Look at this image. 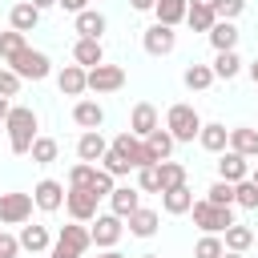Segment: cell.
I'll return each instance as SVG.
<instances>
[{
	"mask_svg": "<svg viewBox=\"0 0 258 258\" xmlns=\"http://www.w3.org/2000/svg\"><path fill=\"white\" fill-rule=\"evenodd\" d=\"M28 4H32V8H36V12H44V8H52V4H56V0H28Z\"/></svg>",
	"mask_w": 258,
	"mask_h": 258,
	"instance_id": "cell-51",
	"label": "cell"
},
{
	"mask_svg": "<svg viewBox=\"0 0 258 258\" xmlns=\"http://www.w3.org/2000/svg\"><path fill=\"white\" fill-rule=\"evenodd\" d=\"M73 60L81 64V69H97V64H105V48H101V40H77L73 44Z\"/></svg>",
	"mask_w": 258,
	"mask_h": 258,
	"instance_id": "cell-18",
	"label": "cell"
},
{
	"mask_svg": "<svg viewBox=\"0 0 258 258\" xmlns=\"http://www.w3.org/2000/svg\"><path fill=\"white\" fill-rule=\"evenodd\" d=\"M113 181H117V177H109L105 169H97V173H93V185H89V189H93L97 198H109V194H113Z\"/></svg>",
	"mask_w": 258,
	"mask_h": 258,
	"instance_id": "cell-44",
	"label": "cell"
},
{
	"mask_svg": "<svg viewBox=\"0 0 258 258\" xmlns=\"http://www.w3.org/2000/svg\"><path fill=\"white\" fill-rule=\"evenodd\" d=\"M56 8H64V12H73V16H77V12H85V8H89V0H56Z\"/></svg>",
	"mask_w": 258,
	"mask_h": 258,
	"instance_id": "cell-47",
	"label": "cell"
},
{
	"mask_svg": "<svg viewBox=\"0 0 258 258\" xmlns=\"http://www.w3.org/2000/svg\"><path fill=\"white\" fill-rule=\"evenodd\" d=\"M101 169H105V173H109V177H125V173H129V169H133V165H129V161H125V157H117V153H113V149H109V153H105V157H101Z\"/></svg>",
	"mask_w": 258,
	"mask_h": 258,
	"instance_id": "cell-42",
	"label": "cell"
},
{
	"mask_svg": "<svg viewBox=\"0 0 258 258\" xmlns=\"http://www.w3.org/2000/svg\"><path fill=\"white\" fill-rule=\"evenodd\" d=\"M121 85H125V69H121V64L85 69V89H93V93H117Z\"/></svg>",
	"mask_w": 258,
	"mask_h": 258,
	"instance_id": "cell-5",
	"label": "cell"
},
{
	"mask_svg": "<svg viewBox=\"0 0 258 258\" xmlns=\"http://www.w3.org/2000/svg\"><path fill=\"white\" fill-rule=\"evenodd\" d=\"M230 149H234V153H242L246 161H250V157H258V129H250V125L230 129Z\"/></svg>",
	"mask_w": 258,
	"mask_h": 258,
	"instance_id": "cell-20",
	"label": "cell"
},
{
	"mask_svg": "<svg viewBox=\"0 0 258 258\" xmlns=\"http://www.w3.org/2000/svg\"><path fill=\"white\" fill-rule=\"evenodd\" d=\"M32 206H36V210H44V214H56V210L64 206V185H60V181H52V177L36 181V189H32Z\"/></svg>",
	"mask_w": 258,
	"mask_h": 258,
	"instance_id": "cell-12",
	"label": "cell"
},
{
	"mask_svg": "<svg viewBox=\"0 0 258 258\" xmlns=\"http://www.w3.org/2000/svg\"><path fill=\"white\" fill-rule=\"evenodd\" d=\"M109 206H113V214L125 222L133 210H141V189H133V185H113V194H109Z\"/></svg>",
	"mask_w": 258,
	"mask_h": 258,
	"instance_id": "cell-16",
	"label": "cell"
},
{
	"mask_svg": "<svg viewBox=\"0 0 258 258\" xmlns=\"http://www.w3.org/2000/svg\"><path fill=\"white\" fill-rule=\"evenodd\" d=\"M73 20H77V32H81L85 40H101V32H105V16H101L97 8H85V12H77Z\"/></svg>",
	"mask_w": 258,
	"mask_h": 258,
	"instance_id": "cell-28",
	"label": "cell"
},
{
	"mask_svg": "<svg viewBox=\"0 0 258 258\" xmlns=\"http://www.w3.org/2000/svg\"><path fill=\"white\" fill-rule=\"evenodd\" d=\"M157 181H161V194L185 185V165H181V161H161V165H157Z\"/></svg>",
	"mask_w": 258,
	"mask_h": 258,
	"instance_id": "cell-33",
	"label": "cell"
},
{
	"mask_svg": "<svg viewBox=\"0 0 258 258\" xmlns=\"http://www.w3.org/2000/svg\"><path fill=\"white\" fill-rule=\"evenodd\" d=\"M56 89H60L64 97H81V93H85V69H81V64H64V69L56 73Z\"/></svg>",
	"mask_w": 258,
	"mask_h": 258,
	"instance_id": "cell-22",
	"label": "cell"
},
{
	"mask_svg": "<svg viewBox=\"0 0 258 258\" xmlns=\"http://www.w3.org/2000/svg\"><path fill=\"white\" fill-rule=\"evenodd\" d=\"M189 214H194V226H198L202 234H226V230L234 226V210H230V206L194 202V206H189Z\"/></svg>",
	"mask_w": 258,
	"mask_h": 258,
	"instance_id": "cell-3",
	"label": "cell"
},
{
	"mask_svg": "<svg viewBox=\"0 0 258 258\" xmlns=\"http://www.w3.org/2000/svg\"><path fill=\"white\" fill-rule=\"evenodd\" d=\"M222 254H226V246H222L218 234H202L198 246H194V258H222Z\"/></svg>",
	"mask_w": 258,
	"mask_h": 258,
	"instance_id": "cell-37",
	"label": "cell"
},
{
	"mask_svg": "<svg viewBox=\"0 0 258 258\" xmlns=\"http://www.w3.org/2000/svg\"><path fill=\"white\" fill-rule=\"evenodd\" d=\"M16 242H20V250H32V254H40V250H48L52 246V238H48V230L44 226H20V234H16Z\"/></svg>",
	"mask_w": 258,
	"mask_h": 258,
	"instance_id": "cell-24",
	"label": "cell"
},
{
	"mask_svg": "<svg viewBox=\"0 0 258 258\" xmlns=\"http://www.w3.org/2000/svg\"><path fill=\"white\" fill-rule=\"evenodd\" d=\"M129 4H133L137 12H153V4H157V0H129Z\"/></svg>",
	"mask_w": 258,
	"mask_h": 258,
	"instance_id": "cell-49",
	"label": "cell"
},
{
	"mask_svg": "<svg viewBox=\"0 0 258 258\" xmlns=\"http://www.w3.org/2000/svg\"><path fill=\"white\" fill-rule=\"evenodd\" d=\"M202 202H210V206H234V185L230 181H214Z\"/></svg>",
	"mask_w": 258,
	"mask_h": 258,
	"instance_id": "cell-39",
	"label": "cell"
},
{
	"mask_svg": "<svg viewBox=\"0 0 258 258\" xmlns=\"http://www.w3.org/2000/svg\"><path fill=\"white\" fill-rule=\"evenodd\" d=\"M8 69H12L20 81H44V77L52 73V60H48L40 48H24L16 60H8Z\"/></svg>",
	"mask_w": 258,
	"mask_h": 258,
	"instance_id": "cell-4",
	"label": "cell"
},
{
	"mask_svg": "<svg viewBox=\"0 0 258 258\" xmlns=\"http://www.w3.org/2000/svg\"><path fill=\"white\" fill-rule=\"evenodd\" d=\"M32 218V194H0V222L4 226H24Z\"/></svg>",
	"mask_w": 258,
	"mask_h": 258,
	"instance_id": "cell-7",
	"label": "cell"
},
{
	"mask_svg": "<svg viewBox=\"0 0 258 258\" xmlns=\"http://www.w3.org/2000/svg\"><path fill=\"white\" fill-rule=\"evenodd\" d=\"M242 8H246V0H214V16L218 20H230V24L242 16Z\"/></svg>",
	"mask_w": 258,
	"mask_h": 258,
	"instance_id": "cell-41",
	"label": "cell"
},
{
	"mask_svg": "<svg viewBox=\"0 0 258 258\" xmlns=\"http://www.w3.org/2000/svg\"><path fill=\"white\" fill-rule=\"evenodd\" d=\"M28 153H32V161H36V165H48V161H56V153H60V145H56L52 137H36Z\"/></svg>",
	"mask_w": 258,
	"mask_h": 258,
	"instance_id": "cell-36",
	"label": "cell"
},
{
	"mask_svg": "<svg viewBox=\"0 0 258 258\" xmlns=\"http://www.w3.org/2000/svg\"><path fill=\"white\" fill-rule=\"evenodd\" d=\"M141 44H145V52H149V56H169V52L177 48V32H173V28H165V24H149V28H145V36H141Z\"/></svg>",
	"mask_w": 258,
	"mask_h": 258,
	"instance_id": "cell-10",
	"label": "cell"
},
{
	"mask_svg": "<svg viewBox=\"0 0 258 258\" xmlns=\"http://www.w3.org/2000/svg\"><path fill=\"white\" fill-rule=\"evenodd\" d=\"M28 48V40H24V32H16V28H8V32H0V64H8V60H16L20 52Z\"/></svg>",
	"mask_w": 258,
	"mask_h": 258,
	"instance_id": "cell-31",
	"label": "cell"
},
{
	"mask_svg": "<svg viewBox=\"0 0 258 258\" xmlns=\"http://www.w3.org/2000/svg\"><path fill=\"white\" fill-rule=\"evenodd\" d=\"M97 202H101V198H97L93 189H64V210H69L73 222H81V226L97 218Z\"/></svg>",
	"mask_w": 258,
	"mask_h": 258,
	"instance_id": "cell-9",
	"label": "cell"
},
{
	"mask_svg": "<svg viewBox=\"0 0 258 258\" xmlns=\"http://www.w3.org/2000/svg\"><path fill=\"white\" fill-rule=\"evenodd\" d=\"M48 258H81V254L69 250V246H60V242H52V246H48Z\"/></svg>",
	"mask_w": 258,
	"mask_h": 258,
	"instance_id": "cell-48",
	"label": "cell"
},
{
	"mask_svg": "<svg viewBox=\"0 0 258 258\" xmlns=\"http://www.w3.org/2000/svg\"><path fill=\"white\" fill-rule=\"evenodd\" d=\"M141 258H161V254H141Z\"/></svg>",
	"mask_w": 258,
	"mask_h": 258,
	"instance_id": "cell-57",
	"label": "cell"
},
{
	"mask_svg": "<svg viewBox=\"0 0 258 258\" xmlns=\"http://www.w3.org/2000/svg\"><path fill=\"white\" fill-rule=\"evenodd\" d=\"M20 93V77L12 69H0V97H16Z\"/></svg>",
	"mask_w": 258,
	"mask_h": 258,
	"instance_id": "cell-45",
	"label": "cell"
},
{
	"mask_svg": "<svg viewBox=\"0 0 258 258\" xmlns=\"http://www.w3.org/2000/svg\"><path fill=\"white\" fill-rule=\"evenodd\" d=\"M121 234H125V222H121L117 214H97V222L89 226V238H93V246H101V250H113V246L121 242Z\"/></svg>",
	"mask_w": 258,
	"mask_h": 258,
	"instance_id": "cell-6",
	"label": "cell"
},
{
	"mask_svg": "<svg viewBox=\"0 0 258 258\" xmlns=\"http://www.w3.org/2000/svg\"><path fill=\"white\" fill-rule=\"evenodd\" d=\"M105 153H109V141L101 137V129H89V133H81V141H77V157H81L85 165H97Z\"/></svg>",
	"mask_w": 258,
	"mask_h": 258,
	"instance_id": "cell-15",
	"label": "cell"
},
{
	"mask_svg": "<svg viewBox=\"0 0 258 258\" xmlns=\"http://www.w3.org/2000/svg\"><path fill=\"white\" fill-rule=\"evenodd\" d=\"M181 81H185V89L202 93V89H210V85H214V69H210V64H189V69L181 73Z\"/></svg>",
	"mask_w": 258,
	"mask_h": 258,
	"instance_id": "cell-35",
	"label": "cell"
},
{
	"mask_svg": "<svg viewBox=\"0 0 258 258\" xmlns=\"http://www.w3.org/2000/svg\"><path fill=\"white\" fill-rule=\"evenodd\" d=\"M185 24H189L194 32H210V28L218 24V16H214V8H202V4H189V8H185Z\"/></svg>",
	"mask_w": 258,
	"mask_h": 258,
	"instance_id": "cell-34",
	"label": "cell"
},
{
	"mask_svg": "<svg viewBox=\"0 0 258 258\" xmlns=\"http://www.w3.org/2000/svg\"><path fill=\"white\" fill-rule=\"evenodd\" d=\"M185 8H189V0H157V4H153L157 24H165V28H177V24L185 20Z\"/></svg>",
	"mask_w": 258,
	"mask_h": 258,
	"instance_id": "cell-26",
	"label": "cell"
},
{
	"mask_svg": "<svg viewBox=\"0 0 258 258\" xmlns=\"http://www.w3.org/2000/svg\"><path fill=\"white\" fill-rule=\"evenodd\" d=\"M93 173H97V165L77 161V165L69 169V189H89V185H93Z\"/></svg>",
	"mask_w": 258,
	"mask_h": 258,
	"instance_id": "cell-38",
	"label": "cell"
},
{
	"mask_svg": "<svg viewBox=\"0 0 258 258\" xmlns=\"http://www.w3.org/2000/svg\"><path fill=\"white\" fill-rule=\"evenodd\" d=\"M125 222H129V234H133V238H153V234H157V210H145V206H141V210H133Z\"/></svg>",
	"mask_w": 258,
	"mask_h": 258,
	"instance_id": "cell-23",
	"label": "cell"
},
{
	"mask_svg": "<svg viewBox=\"0 0 258 258\" xmlns=\"http://www.w3.org/2000/svg\"><path fill=\"white\" fill-rule=\"evenodd\" d=\"M210 69H214V81H234L242 73V60H238V52H218Z\"/></svg>",
	"mask_w": 258,
	"mask_h": 258,
	"instance_id": "cell-32",
	"label": "cell"
},
{
	"mask_svg": "<svg viewBox=\"0 0 258 258\" xmlns=\"http://www.w3.org/2000/svg\"><path fill=\"white\" fill-rule=\"evenodd\" d=\"M173 145H177V141H173V137H169V133H165L161 125H157V129H153V133L145 137V153H149V161H153V165H161V161H169V153H173Z\"/></svg>",
	"mask_w": 258,
	"mask_h": 258,
	"instance_id": "cell-17",
	"label": "cell"
},
{
	"mask_svg": "<svg viewBox=\"0 0 258 258\" xmlns=\"http://www.w3.org/2000/svg\"><path fill=\"white\" fill-rule=\"evenodd\" d=\"M73 121H77L85 133H89V129H101V125H105V109H101L97 101H77V105H73Z\"/></svg>",
	"mask_w": 258,
	"mask_h": 258,
	"instance_id": "cell-19",
	"label": "cell"
},
{
	"mask_svg": "<svg viewBox=\"0 0 258 258\" xmlns=\"http://www.w3.org/2000/svg\"><path fill=\"white\" fill-rule=\"evenodd\" d=\"M189 4H202V8H214V0H189Z\"/></svg>",
	"mask_w": 258,
	"mask_h": 258,
	"instance_id": "cell-54",
	"label": "cell"
},
{
	"mask_svg": "<svg viewBox=\"0 0 258 258\" xmlns=\"http://www.w3.org/2000/svg\"><path fill=\"white\" fill-rule=\"evenodd\" d=\"M246 177H250V161H246L242 153H234V149L218 153V181L238 185V181H246Z\"/></svg>",
	"mask_w": 258,
	"mask_h": 258,
	"instance_id": "cell-11",
	"label": "cell"
},
{
	"mask_svg": "<svg viewBox=\"0 0 258 258\" xmlns=\"http://www.w3.org/2000/svg\"><path fill=\"white\" fill-rule=\"evenodd\" d=\"M250 181H254V185H258V169H254V173H250Z\"/></svg>",
	"mask_w": 258,
	"mask_h": 258,
	"instance_id": "cell-56",
	"label": "cell"
},
{
	"mask_svg": "<svg viewBox=\"0 0 258 258\" xmlns=\"http://www.w3.org/2000/svg\"><path fill=\"white\" fill-rule=\"evenodd\" d=\"M8 24H12L16 32H32V28L40 24V12H36L28 0H20V4H12V12H8Z\"/></svg>",
	"mask_w": 258,
	"mask_h": 258,
	"instance_id": "cell-27",
	"label": "cell"
},
{
	"mask_svg": "<svg viewBox=\"0 0 258 258\" xmlns=\"http://www.w3.org/2000/svg\"><path fill=\"white\" fill-rule=\"evenodd\" d=\"M165 133H169L173 141H194V137L202 133L198 109H194V105H169V113H165Z\"/></svg>",
	"mask_w": 258,
	"mask_h": 258,
	"instance_id": "cell-2",
	"label": "cell"
},
{
	"mask_svg": "<svg viewBox=\"0 0 258 258\" xmlns=\"http://www.w3.org/2000/svg\"><path fill=\"white\" fill-rule=\"evenodd\" d=\"M97 258H125V254H117V250H105V254H97Z\"/></svg>",
	"mask_w": 258,
	"mask_h": 258,
	"instance_id": "cell-53",
	"label": "cell"
},
{
	"mask_svg": "<svg viewBox=\"0 0 258 258\" xmlns=\"http://www.w3.org/2000/svg\"><path fill=\"white\" fill-rule=\"evenodd\" d=\"M234 202L242 206V210H258V185L246 177V181H238L234 185Z\"/></svg>",
	"mask_w": 258,
	"mask_h": 258,
	"instance_id": "cell-40",
	"label": "cell"
},
{
	"mask_svg": "<svg viewBox=\"0 0 258 258\" xmlns=\"http://www.w3.org/2000/svg\"><path fill=\"white\" fill-rule=\"evenodd\" d=\"M198 145L206 149V153H226L230 149V129L222 125V121H202V133H198Z\"/></svg>",
	"mask_w": 258,
	"mask_h": 258,
	"instance_id": "cell-14",
	"label": "cell"
},
{
	"mask_svg": "<svg viewBox=\"0 0 258 258\" xmlns=\"http://www.w3.org/2000/svg\"><path fill=\"white\" fill-rule=\"evenodd\" d=\"M137 189H145V194H161L157 165H141V169H137Z\"/></svg>",
	"mask_w": 258,
	"mask_h": 258,
	"instance_id": "cell-43",
	"label": "cell"
},
{
	"mask_svg": "<svg viewBox=\"0 0 258 258\" xmlns=\"http://www.w3.org/2000/svg\"><path fill=\"white\" fill-rule=\"evenodd\" d=\"M250 81H254V85H258V60H254V64H250Z\"/></svg>",
	"mask_w": 258,
	"mask_h": 258,
	"instance_id": "cell-52",
	"label": "cell"
},
{
	"mask_svg": "<svg viewBox=\"0 0 258 258\" xmlns=\"http://www.w3.org/2000/svg\"><path fill=\"white\" fill-rule=\"evenodd\" d=\"M56 242H60V246H69V250H77V254H85V250L93 246V238H89V230H85L81 222H73V226H60Z\"/></svg>",
	"mask_w": 258,
	"mask_h": 258,
	"instance_id": "cell-29",
	"label": "cell"
},
{
	"mask_svg": "<svg viewBox=\"0 0 258 258\" xmlns=\"http://www.w3.org/2000/svg\"><path fill=\"white\" fill-rule=\"evenodd\" d=\"M254 238H258V234H254L250 226H242V222H234V226L226 230V238H222V246H226L230 254H246V250L254 246Z\"/></svg>",
	"mask_w": 258,
	"mask_h": 258,
	"instance_id": "cell-25",
	"label": "cell"
},
{
	"mask_svg": "<svg viewBox=\"0 0 258 258\" xmlns=\"http://www.w3.org/2000/svg\"><path fill=\"white\" fill-rule=\"evenodd\" d=\"M16 254H20L16 234H4V230H0V258H16Z\"/></svg>",
	"mask_w": 258,
	"mask_h": 258,
	"instance_id": "cell-46",
	"label": "cell"
},
{
	"mask_svg": "<svg viewBox=\"0 0 258 258\" xmlns=\"http://www.w3.org/2000/svg\"><path fill=\"white\" fill-rule=\"evenodd\" d=\"M4 129H8V149H12V153H28L32 141H36V113H32L28 105H12Z\"/></svg>",
	"mask_w": 258,
	"mask_h": 258,
	"instance_id": "cell-1",
	"label": "cell"
},
{
	"mask_svg": "<svg viewBox=\"0 0 258 258\" xmlns=\"http://www.w3.org/2000/svg\"><path fill=\"white\" fill-rule=\"evenodd\" d=\"M8 113H12V101H8V97H0V125L8 121Z\"/></svg>",
	"mask_w": 258,
	"mask_h": 258,
	"instance_id": "cell-50",
	"label": "cell"
},
{
	"mask_svg": "<svg viewBox=\"0 0 258 258\" xmlns=\"http://www.w3.org/2000/svg\"><path fill=\"white\" fill-rule=\"evenodd\" d=\"M206 36H210L214 52H234V48H238V28H234L230 20H218V24H214Z\"/></svg>",
	"mask_w": 258,
	"mask_h": 258,
	"instance_id": "cell-21",
	"label": "cell"
},
{
	"mask_svg": "<svg viewBox=\"0 0 258 258\" xmlns=\"http://www.w3.org/2000/svg\"><path fill=\"white\" fill-rule=\"evenodd\" d=\"M109 149H113L117 157H125L133 169H141V165H153V161H149V153H145V141H141V137H133L129 129H125V133H117Z\"/></svg>",
	"mask_w": 258,
	"mask_h": 258,
	"instance_id": "cell-8",
	"label": "cell"
},
{
	"mask_svg": "<svg viewBox=\"0 0 258 258\" xmlns=\"http://www.w3.org/2000/svg\"><path fill=\"white\" fill-rule=\"evenodd\" d=\"M222 258H242V254H230V250H226V254H222Z\"/></svg>",
	"mask_w": 258,
	"mask_h": 258,
	"instance_id": "cell-55",
	"label": "cell"
},
{
	"mask_svg": "<svg viewBox=\"0 0 258 258\" xmlns=\"http://www.w3.org/2000/svg\"><path fill=\"white\" fill-rule=\"evenodd\" d=\"M189 206H194L189 185H177V189H165V194H161V210H165V214H189Z\"/></svg>",
	"mask_w": 258,
	"mask_h": 258,
	"instance_id": "cell-30",
	"label": "cell"
},
{
	"mask_svg": "<svg viewBox=\"0 0 258 258\" xmlns=\"http://www.w3.org/2000/svg\"><path fill=\"white\" fill-rule=\"evenodd\" d=\"M157 125H161V121H157V109H153L149 101L133 105V113H129V133H133V137H141V141H145Z\"/></svg>",
	"mask_w": 258,
	"mask_h": 258,
	"instance_id": "cell-13",
	"label": "cell"
}]
</instances>
